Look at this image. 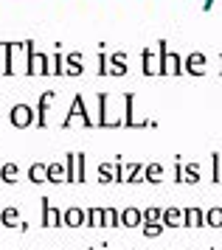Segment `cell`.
<instances>
[{
    "label": "cell",
    "mask_w": 222,
    "mask_h": 250,
    "mask_svg": "<svg viewBox=\"0 0 222 250\" xmlns=\"http://www.w3.org/2000/svg\"><path fill=\"white\" fill-rule=\"evenodd\" d=\"M28 177H31V183H48V166L45 163H34L28 169Z\"/></svg>",
    "instance_id": "cell-8"
},
{
    "label": "cell",
    "mask_w": 222,
    "mask_h": 250,
    "mask_svg": "<svg viewBox=\"0 0 222 250\" xmlns=\"http://www.w3.org/2000/svg\"><path fill=\"white\" fill-rule=\"evenodd\" d=\"M17 177H20V169H17L14 163L0 166V183H17Z\"/></svg>",
    "instance_id": "cell-9"
},
{
    "label": "cell",
    "mask_w": 222,
    "mask_h": 250,
    "mask_svg": "<svg viewBox=\"0 0 222 250\" xmlns=\"http://www.w3.org/2000/svg\"><path fill=\"white\" fill-rule=\"evenodd\" d=\"M34 121V110L28 104H17V107H11V124L14 126H28Z\"/></svg>",
    "instance_id": "cell-3"
},
{
    "label": "cell",
    "mask_w": 222,
    "mask_h": 250,
    "mask_svg": "<svg viewBox=\"0 0 222 250\" xmlns=\"http://www.w3.org/2000/svg\"><path fill=\"white\" fill-rule=\"evenodd\" d=\"M67 183V166L65 163H48V183Z\"/></svg>",
    "instance_id": "cell-7"
},
{
    "label": "cell",
    "mask_w": 222,
    "mask_h": 250,
    "mask_svg": "<svg viewBox=\"0 0 222 250\" xmlns=\"http://www.w3.org/2000/svg\"><path fill=\"white\" fill-rule=\"evenodd\" d=\"M67 62H70V70H67V73H70V76H79V73H82V65H79V54H73V57L67 59Z\"/></svg>",
    "instance_id": "cell-13"
},
{
    "label": "cell",
    "mask_w": 222,
    "mask_h": 250,
    "mask_svg": "<svg viewBox=\"0 0 222 250\" xmlns=\"http://www.w3.org/2000/svg\"><path fill=\"white\" fill-rule=\"evenodd\" d=\"M121 222H124V225H135V222H138V211L127 208V211L121 214Z\"/></svg>",
    "instance_id": "cell-12"
},
{
    "label": "cell",
    "mask_w": 222,
    "mask_h": 250,
    "mask_svg": "<svg viewBox=\"0 0 222 250\" xmlns=\"http://www.w3.org/2000/svg\"><path fill=\"white\" fill-rule=\"evenodd\" d=\"M76 118L85 126L93 124V121L88 118V110H85V96H82V93H76V99H73V104H70V113H67V118H62V126H70Z\"/></svg>",
    "instance_id": "cell-2"
},
{
    "label": "cell",
    "mask_w": 222,
    "mask_h": 250,
    "mask_svg": "<svg viewBox=\"0 0 222 250\" xmlns=\"http://www.w3.org/2000/svg\"><path fill=\"white\" fill-rule=\"evenodd\" d=\"M104 222H107V219H104V211H101V208H93V211H90V228H101Z\"/></svg>",
    "instance_id": "cell-11"
},
{
    "label": "cell",
    "mask_w": 222,
    "mask_h": 250,
    "mask_svg": "<svg viewBox=\"0 0 222 250\" xmlns=\"http://www.w3.org/2000/svg\"><path fill=\"white\" fill-rule=\"evenodd\" d=\"M0 225H3V228H20V230H25V222H20L17 208H6V211L0 214Z\"/></svg>",
    "instance_id": "cell-5"
},
{
    "label": "cell",
    "mask_w": 222,
    "mask_h": 250,
    "mask_svg": "<svg viewBox=\"0 0 222 250\" xmlns=\"http://www.w3.org/2000/svg\"><path fill=\"white\" fill-rule=\"evenodd\" d=\"M104 219H107L110 225H118V214H115L112 208H107V211H104Z\"/></svg>",
    "instance_id": "cell-14"
},
{
    "label": "cell",
    "mask_w": 222,
    "mask_h": 250,
    "mask_svg": "<svg viewBox=\"0 0 222 250\" xmlns=\"http://www.w3.org/2000/svg\"><path fill=\"white\" fill-rule=\"evenodd\" d=\"M54 73L62 76V57H54Z\"/></svg>",
    "instance_id": "cell-15"
},
{
    "label": "cell",
    "mask_w": 222,
    "mask_h": 250,
    "mask_svg": "<svg viewBox=\"0 0 222 250\" xmlns=\"http://www.w3.org/2000/svg\"><path fill=\"white\" fill-rule=\"evenodd\" d=\"M67 166V183H85V155L82 152H70L65 158Z\"/></svg>",
    "instance_id": "cell-1"
},
{
    "label": "cell",
    "mask_w": 222,
    "mask_h": 250,
    "mask_svg": "<svg viewBox=\"0 0 222 250\" xmlns=\"http://www.w3.org/2000/svg\"><path fill=\"white\" fill-rule=\"evenodd\" d=\"M43 225L45 228H59L62 225V214L54 205H48V200H43Z\"/></svg>",
    "instance_id": "cell-4"
},
{
    "label": "cell",
    "mask_w": 222,
    "mask_h": 250,
    "mask_svg": "<svg viewBox=\"0 0 222 250\" xmlns=\"http://www.w3.org/2000/svg\"><path fill=\"white\" fill-rule=\"evenodd\" d=\"M62 222H65L67 228H79L82 222H85V211L73 205V208H67L65 214H62Z\"/></svg>",
    "instance_id": "cell-6"
},
{
    "label": "cell",
    "mask_w": 222,
    "mask_h": 250,
    "mask_svg": "<svg viewBox=\"0 0 222 250\" xmlns=\"http://www.w3.org/2000/svg\"><path fill=\"white\" fill-rule=\"evenodd\" d=\"M51 102H54V90H45L43 99H40V107H37V113H40V118H37V121H40V126L48 124V121H45V110H48V104H51Z\"/></svg>",
    "instance_id": "cell-10"
}]
</instances>
